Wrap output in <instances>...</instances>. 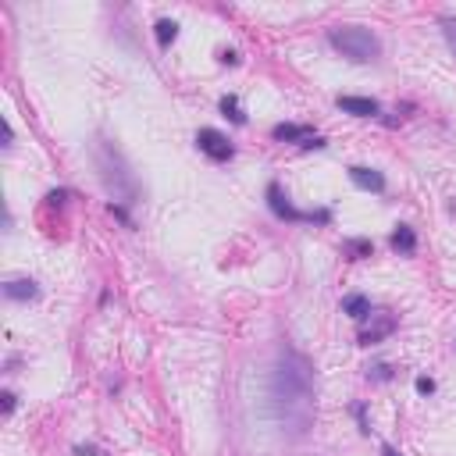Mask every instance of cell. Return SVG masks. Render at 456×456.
Returning <instances> with one entry per match:
<instances>
[{
    "mask_svg": "<svg viewBox=\"0 0 456 456\" xmlns=\"http://www.w3.org/2000/svg\"><path fill=\"white\" fill-rule=\"evenodd\" d=\"M268 207H271V214L275 218H282V221H318V225H328L332 221V211H296L293 207V200H289V193L278 186V182H271L268 186Z\"/></svg>",
    "mask_w": 456,
    "mask_h": 456,
    "instance_id": "277c9868",
    "label": "cell"
},
{
    "mask_svg": "<svg viewBox=\"0 0 456 456\" xmlns=\"http://www.w3.org/2000/svg\"><path fill=\"white\" fill-rule=\"evenodd\" d=\"M93 161H96V171H100L103 189L111 193V203H114V207H125V211L136 207V203H139V182H136L132 164L125 161V153H121L111 139H96Z\"/></svg>",
    "mask_w": 456,
    "mask_h": 456,
    "instance_id": "7a4b0ae2",
    "label": "cell"
},
{
    "mask_svg": "<svg viewBox=\"0 0 456 456\" xmlns=\"http://www.w3.org/2000/svg\"><path fill=\"white\" fill-rule=\"evenodd\" d=\"M343 253L350 260H364V257H375V243L371 239H346L343 243Z\"/></svg>",
    "mask_w": 456,
    "mask_h": 456,
    "instance_id": "4fadbf2b",
    "label": "cell"
},
{
    "mask_svg": "<svg viewBox=\"0 0 456 456\" xmlns=\"http://www.w3.org/2000/svg\"><path fill=\"white\" fill-rule=\"evenodd\" d=\"M221 64H239V54L235 50H221Z\"/></svg>",
    "mask_w": 456,
    "mask_h": 456,
    "instance_id": "ffe728a7",
    "label": "cell"
},
{
    "mask_svg": "<svg viewBox=\"0 0 456 456\" xmlns=\"http://www.w3.org/2000/svg\"><path fill=\"white\" fill-rule=\"evenodd\" d=\"M414 385H417V392H421V396H432V392H435V382H432V378H425V375H421Z\"/></svg>",
    "mask_w": 456,
    "mask_h": 456,
    "instance_id": "d6986e66",
    "label": "cell"
},
{
    "mask_svg": "<svg viewBox=\"0 0 456 456\" xmlns=\"http://www.w3.org/2000/svg\"><path fill=\"white\" fill-rule=\"evenodd\" d=\"M396 328H400L396 314H389V310H371V314L364 318L360 332H357V343H360V346H378V343H385Z\"/></svg>",
    "mask_w": 456,
    "mask_h": 456,
    "instance_id": "5b68a950",
    "label": "cell"
},
{
    "mask_svg": "<svg viewBox=\"0 0 456 456\" xmlns=\"http://www.w3.org/2000/svg\"><path fill=\"white\" fill-rule=\"evenodd\" d=\"M350 178H353V186L364 189V193H385V175L375 171V168L353 164V168H350Z\"/></svg>",
    "mask_w": 456,
    "mask_h": 456,
    "instance_id": "9c48e42d",
    "label": "cell"
},
{
    "mask_svg": "<svg viewBox=\"0 0 456 456\" xmlns=\"http://www.w3.org/2000/svg\"><path fill=\"white\" fill-rule=\"evenodd\" d=\"M11 143H14V128L4 121V146H11Z\"/></svg>",
    "mask_w": 456,
    "mask_h": 456,
    "instance_id": "7402d4cb",
    "label": "cell"
},
{
    "mask_svg": "<svg viewBox=\"0 0 456 456\" xmlns=\"http://www.w3.org/2000/svg\"><path fill=\"white\" fill-rule=\"evenodd\" d=\"M4 296L18 300V303H32V300H39V285L32 278H7L4 282Z\"/></svg>",
    "mask_w": 456,
    "mask_h": 456,
    "instance_id": "30bf717a",
    "label": "cell"
},
{
    "mask_svg": "<svg viewBox=\"0 0 456 456\" xmlns=\"http://www.w3.org/2000/svg\"><path fill=\"white\" fill-rule=\"evenodd\" d=\"M382 456H403V453H396L392 446H385V450H382Z\"/></svg>",
    "mask_w": 456,
    "mask_h": 456,
    "instance_id": "cb8c5ba5",
    "label": "cell"
},
{
    "mask_svg": "<svg viewBox=\"0 0 456 456\" xmlns=\"http://www.w3.org/2000/svg\"><path fill=\"white\" fill-rule=\"evenodd\" d=\"M350 410H353V417H357V428H360V435H371V421H368V407H364V403H353Z\"/></svg>",
    "mask_w": 456,
    "mask_h": 456,
    "instance_id": "2e32d148",
    "label": "cell"
},
{
    "mask_svg": "<svg viewBox=\"0 0 456 456\" xmlns=\"http://www.w3.org/2000/svg\"><path fill=\"white\" fill-rule=\"evenodd\" d=\"M0 400H4V414H14V392H4Z\"/></svg>",
    "mask_w": 456,
    "mask_h": 456,
    "instance_id": "44dd1931",
    "label": "cell"
},
{
    "mask_svg": "<svg viewBox=\"0 0 456 456\" xmlns=\"http://www.w3.org/2000/svg\"><path fill=\"white\" fill-rule=\"evenodd\" d=\"M75 456H96L93 446H75Z\"/></svg>",
    "mask_w": 456,
    "mask_h": 456,
    "instance_id": "603a6c76",
    "label": "cell"
},
{
    "mask_svg": "<svg viewBox=\"0 0 456 456\" xmlns=\"http://www.w3.org/2000/svg\"><path fill=\"white\" fill-rule=\"evenodd\" d=\"M453 346H456V343H453Z\"/></svg>",
    "mask_w": 456,
    "mask_h": 456,
    "instance_id": "d4e9b609",
    "label": "cell"
},
{
    "mask_svg": "<svg viewBox=\"0 0 456 456\" xmlns=\"http://www.w3.org/2000/svg\"><path fill=\"white\" fill-rule=\"evenodd\" d=\"M153 32H157V43H161V46H171L175 36H178V21H175V18H161V21L153 25Z\"/></svg>",
    "mask_w": 456,
    "mask_h": 456,
    "instance_id": "9a60e30c",
    "label": "cell"
},
{
    "mask_svg": "<svg viewBox=\"0 0 456 456\" xmlns=\"http://www.w3.org/2000/svg\"><path fill=\"white\" fill-rule=\"evenodd\" d=\"M271 136H275L278 143H296V146H303V150H325V146H328V143H325V136H318L310 125H293V121L275 125V128H271Z\"/></svg>",
    "mask_w": 456,
    "mask_h": 456,
    "instance_id": "8992f818",
    "label": "cell"
},
{
    "mask_svg": "<svg viewBox=\"0 0 456 456\" xmlns=\"http://www.w3.org/2000/svg\"><path fill=\"white\" fill-rule=\"evenodd\" d=\"M196 150L207 153L214 164H225V161L235 157V146H232L228 136H221L218 128H200V132H196Z\"/></svg>",
    "mask_w": 456,
    "mask_h": 456,
    "instance_id": "52a82bcc",
    "label": "cell"
},
{
    "mask_svg": "<svg viewBox=\"0 0 456 456\" xmlns=\"http://www.w3.org/2000/svg\"><path fill=\"white\" fill-rule=\"evenodd\" d=\"M368 378L371 382H389L392 378V368L389 364H375V368H368Z\"/></svg>",
    "mask_w": 456,
    "mask_h": 456,
    "instance_id": "ac0fdd59",
    "label": "cell"
},
{
    "mask_svg": "<svg viewBox=\"0 0 456 456\" xmlns=\"http://www.w3.org/2000/svg\"><path fill=\"white\" fill-rule=\"evenodd\" d=\"M268 417L275 428L300 442L314 428V364L293 343H282L268 368Z\"/></svg>",
    "mask_w": 456,
    "mask_h": 456,
    "instance_id": "6da1fadb",
    "label": "cell"
},
{
    "mask_svg": "<svg viewBox=\"0 0 456 456\" xmlns=\"http://www.w3.org/2000/svg\"><path fill=\"white\" fill-rule=\"evenodd\" d=\"M328 43H332L343 57H350V61H357V64H368V61H375V57L382 54L378 36H375L371 29H364V25H339V29L328 32Z\"/></svg>",
    "mask_w": 456,
    "mask_h": 456,
    "instance_id": "3957f363",
    "label": "cell"
},
{
    "mask_svg": "<svg viewBox=\"0 0 456 456\" xmlns=\"http://www.w3.org/2000/svg\"><path fill=\"white\" fill-rule=\"evenodd\" d=\"M335 103H339V111H346L353 118H378L382 114L378 100H371V96H339Z\"/></svg>",
    "mask_w": 456,
    "mask_h": 456,
    "instance_id": "ba28073f",
    "label": "cell"
},
{
    "mask_svg": "<svg viewBox=\"0 0 456 456\" xmlns=\"http://www.w3.org/2000/svg\"><path fill=\"white\" fill-rule=\"evenodd\" d=\"M439 25H442V36H446V43H450V50L456 57V18H442Z\"/></svg>",
    "mask_w": 456,
    "mask_h": 456,
    "instance_id": "e0dca14e",
    "label": "cell"
},
{
    "mask_svg": "<svg viewBox=\"0 0 456 456\" xmlns=\"http://www.w3.org/2000/svg\"><path fill=\"white\" fill-rule=\"evenodd\" d=\"M392 250L400 253V257H414L417 253V235H414V228L410 225H396V232H392Z\"/></svg>",
    "mask_w": 456,
    "mask_h": 456,
    "instance_id": "8fae6325",
    "label": "cell"
},
{
    "mask_svg": "<svg viewBox=\"0 0 456 456\" xmlns=\"http://www.w3.org/2000/svg\"><path fill=\"white\" fill-rule=\"evenodd\" d=\"M221 114H225L232 125H246V114H243V107H239V96H235V93L221 96Z\"/></svg>",
    "mask_w": 456,
    "mask_h": 456,
    "instance_id": "5bb4252c",
    "label": "cell"
},
{
    "mask_svg": "<svg viewBox=\"0 0 456 456\" xmlns=\"http://www.w3.org/2000/svg\"><path fill=\"white\" fill-rule=\"evenodd\" d=\"M343 314H350L353 321H364L371 314V300L364 293H350V296H343Z\"/></svg>",
    "mask_w": 456,
    "mask_h": 456,
    "instance_id": "7c38bea8",
    "label": "cell"
}]
</instances>
